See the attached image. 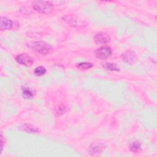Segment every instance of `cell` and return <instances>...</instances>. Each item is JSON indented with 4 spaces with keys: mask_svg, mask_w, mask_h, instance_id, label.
Masks as SVG:
<instances>
[{
    "mask_svg": "<svg viewBox=\"0 0 157 157\" xmlns=\"http://www.w3.org/2000/svg\"><path fill=\"white\" fill-rule=\"evenodd\" d=\"M130 150L133 152H137L140 149V144L138 141H134L129 146Z\"/></svg>",
    "mask_w": 157,
    "mask_h": 157,
    "instance_id": "cell-12",
    "label": "cell"
},
{
    "mask_svg": "<svg viewBox=\"0 0 157 157\" xmlns=\"http://www.w3.org/2000/svg\"><path fill=\"white\" fill-rule=\"evenodd\" d=\"M110 40L109 36L104 33H98L94 37V41L96 44H107Z\"/></svg>",
    "mask_w": 157,
    "mask_h": 157,
    "instance_id": "cell-7",
    "label": "cell"
},
{
    "mask_svg": "<svg viewBox=\"0 0 157 157\" xmlns=\"http://www.w3.org/2000/svg\"><path fill=\"white\" fill-rule=\"evenodd\" d=\"M103 145L101 144H93L90 147V153L93 155L101 153L103 150Z\"/></svg>",
    "mask_w": 157,
    "mask_h": 157,
    "instance_id": "cell-8",
    "label": "cell"
},
{
    "mask_svg": "<svg viewBox=\"0 0 157 157\" xmlns=\"http://www.w3.org/2000/svg\"><path fill=\"white\" fill-rule=\"evenodd\" d=\"M104 67L107 70L112 71H118L120 70L119 66L116 64L115 63H104L103 65Z\"/></svg>",
    "mask_w": 157,
    "mask_h": 157,
    "instance_id": "cell-11",
    "label": "cell"
},
{
    "mask_svg": "<svg viewBox=\"0 0 157 157\" xmlns=\"http://www.w3.org/2000/svg\"><path fill=\"white\" fill-rule=\"evenodd\" d=\"M32 6L35 10L41 13L48 14L51 13L53 10V4L49 1H35L33 2Z\"/></svg>",
    "mask_w": 157,
    "mask_h": 157,
    "instance_id": "cell-2",
    "label": "cell"
},
{
    "mask_svg": "<svg viewBox=\"0 0 157 157\" xmlns=\"http://www.w3.org/2000/svg\"><path fill=\"white\" fill-rule=\"evenodd\" d=\"M66 111V107L64 105H61L59 107L58 109L56 111V115L58 116H60L62 114H63Z\"/></svg>",
    "mask_w": 157,
    "mask_h": 157,
    "instance_id": "cell-15",
    "label": "cell"
},
{
    "mask_svg": "<svg viewBox=\"0 0 157 157\" xmlns=\"http://www.w3.org/2000/svg\"><path fill=\"white\" fill-rule=\"evenodd\" d=\"M122 60H123L125 63L132 64H134L137 60V56L136 53L132 51H126L121 55Z\"/></svg>",
    "mask_w": 157,
    "mask_h": 157,
    "instance_id": "cell-5",
    "label": "cell"
},
{
    "mask_svg": "<svg viewBox=\"0 0 157 157\" xmlns=\"http://www.w3.org/2000/svg\"><path fill=\"white\" fill-rule=\"evenodd\" d=\"M34 92L31 88L26 86L22 88V95L24 98L31 99L34 96Z\"/></svg>",
    "mask_w": 157,
    "mask_h": 157,
    "instance_id": "cell-9",
    "label": "cell"
},
{
    "mask_svg": "<svg viewBox=\"0 0 157 157\" xmlns=\"http://www.w3.org/2000/svg\"><path fill=\"white\" fill-rule=\"evenodd\" d=\"M34 72L37 76H42L46 73V69L43 66H38L35 69Z\"/></svg>",
    "mask_w": 157,
    "mask_h": 157,
    "instance_id": "cell-14",
    "label": "cell"
},
{
    "mask_svg": "<svg viewBox=\"0 0 157 157\" xmlns=\"http://www.w3.org/2000/svg\"><path fill=\"white\" fill-rule=\"evenodd\" d=\"M15 59L19 64L25 66H30L33 64V58L26 53H22L17 55Z\"/></svg>",
    "mask_w": 157,
    "mask_h": 157,
    "instance_id": "cell-4",
    "label": "cell"
},
{
    "mask_svg": "<svg viewBox=\"0 0 157 157\" xmlns=\"http://www.w3.org/2000/svg\"><path fill=\"white\" fill-rule=\"evenodd\" d=\"M27 45L33 51L42 55L48 54L52 50V47L43 41H31Z\"/></svg>",
    "mask_w": 157,
    "mask_h": 157,
    "instance_id": "cell-1",
    "label": "cell"
},
{
    "mask_svg": "<svg viewBox=\"0 0 157 157\" xmlns=\"http://www.w3.org/2000/svg\"><path fill=\"white\" fill-rule=\"evenodd\" d=\"M4 142H5V140L4 141V138H3L2 134H1V151H2V148H3V147H4Z\"/></svg>",
    "mask_w": 157,
    "mask_h": 157,
    "instance_id": "cell-16",
    "label": "cell"
},
{
    "mask_svg": "<svg viewBox=\"0 0 157 157\" xmlns=\"http://www.w3.org/2000/svg\"><path fill=\"white\" fill-rule=\"evenodd\" d=\"M112 54V49L108 45H104L98 48L95 52L96 56L100 59H104Z\"/></svg>",
    "mask_w": 157,
    "mask_h": 157,
    "instance_id": "cell-3",
    "label": "cell"
},
{
    "mask_svg": "<svg viewBox=\"0 0 157 157\" xmlns=\"http://www.w3.org/2000/svg\"><path fill=\"white\" fill-rule=\"evenodd\" d=\"M21 129L24 131H26L27 132H30V133H35L39 131V129L37 127L33 126L32 124H25L23 125Z\"/></svg>",
    "mask_w": 157,
    "mask_h": 157,
    "instance_id": "cell-10",
    "label": "cell"
},
{
    "mask_svg": "<svg viewBox=\"0 0 157 157\" xmlns=\"http://www.w3.org/2000/svg\"><path fill=\"white\" fill-rule=\"evenodd\" d=\"M93 64L91 63H80L77 65V67L80 69H88L93 67Z\"/></svg>",
    "mask_w": 157,
    "mask_h": 157,
    "instance_id": "cell-13",
    "label": "cell"
},
{
    "mask_svg": "<svg viewBox=\"0 0 157 157\" xmlns=\"http://www.w3.org/2000/svg\"><path fill=\"white\" fill-rule=\"evenodd\" d=\"M14 26V22L5 17H1L0 20V29L1 31L12 29Z\"/></svg>",
    "mask_w": 157,
    "mask_h": 157,
    "instance_id": "cell-6",
    "label": "cell"
}]
</instances>
